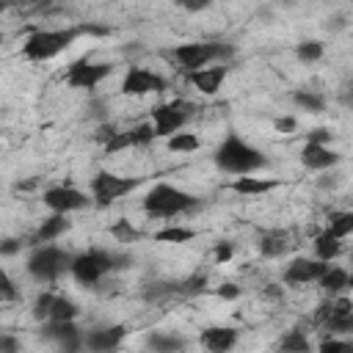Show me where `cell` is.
Wrapping results in <instances>:
<instances>
[{
	"label": "cell",
	"mask_w": 353,
	"mask_h": 353,
	"mask_svg": "<svg viewBox=\"0 0 353 353\" xmlns=\"http://www.w3.org/2000/svg\"><path fill=\"white\" fill-rule=\"evenodd\" d=\"M240 292H243V290H240L237 284H232V281H226V284H221V287L215 290V295H218L221 301H237Z\"/></svg>",
	"instance_id": "obj_40"
},
{
	"label": "cell",
	"mask_w": 353,
	"mask_h": 353,
	"mask_svg": "<svg viewBox=\"0 0 353 353\" xmlns=\"http://www.w3.org/2000/svg\"><path fill=\"white\" fill-rule=\"evenodd\" d=\"M342 160V154L331 146H323V143H303L301 149V165L306 171H320V174H328L331 168H336Z\"/></svg>",
	"instance_id": "obj_16"
},
{
	"label": "cell",
	"mask_w": 353,
	"mask_h": 353,
	"mask_svg": "<svg viewBox=\"0 0 353 353\" xmlns=\"http://www.w3.org/2000/svg\"><path fill=\"white\" fill-rule=\"evenodd\" d=\"M237 339H240V331L234 325H207L199 334V345L207 353H229L234 350Z\"/></svg>",
	"instance_id": "obj_17"
},
{
	"label": "cell",
	"mask_w": 353,
	"mask_h": 353,
	"mask_svg": "<svg viewBox=\"0 0 353 353\" xmlns=\"http://www.w3.org/2000/svg\"><path fill=\"white\" fill-rule=\"evenodd\" d=\"M110 237H113L116 243H138L143 234H141V229L132 226V221L119 218L116 223H110Z\"/></svg>",
	"instance_id": "obj_31"
},
{
	"label": "cell",
	"mask_w": 353,
	"mask_h": 353,
	"mask_svg": "<svg viewBox=\"0 0 353 353\" xmlns=\"http://www.w3.org/2000/svg\"><path fill=\"white\" fill-rule=\"evenodd\" d=\"M196 237V232L193 229H188V226H179V223H168V226H163V229H157L154 234H152V240L154 243H188V240H193Z\"/></svg>",
	"instance_id": "obj_29"
},
{
	"label": "cell",
	"mask_w": 353,
	"mask_h": 353,
	"mask_svg": "<svg viewBox=\"0 0 353 353\" xmlns=\"http://www.w3.org/2000/svg\"><path fill=\"white\" fill-rule=\"evenodd\" d=\"M232 55H234V47L226 44V41H185V44H176L171 50L174 63L185 74L196 72V69H204V66H212V63H226L229 66Z\"/></svg>",
	"instance_id": "obj_5"
},
{
	"label": "cell",
	"mask_w": 353,
	"mask_h": 353,
	"mask_svg": "<svg viewBox=\"0 0 353 353\" xmlns=\"http://www.w3.org/2000/svg\"><path fill=\"white\" fill-rule=\"evenodd\" d=\"M201 146V141H199V135L196 132H174L171 138H165V149L168 152H174V154H190V152H196Z\"/></svg>",
	"instance_id": "obj_28"
},
{
	"label": "cell",
	"mask_w": 353,
	"mask_h": 353,
	"mask_svg": "<svg viewBox=\"0 0 353 353\" xmlns=\"http://www.w3.org/2000/svg\"><path fill=\"white\" fill-rule=\"evenodd\" d=\"M314 353H353V342L347 336H323Z\"/></svg>",
	"instance_id": "obj_33"
},
{
	"label": "cell",
	"mask_w": 353,
	"mask_h": 353,
	"mask_svg": "<svg viewBox=\"0 0 353 353\" xmlns=\"http://www.w3.org/2000/svg\"><path fill=\"white\" fill-rule=\"evenodd\" d=\"M41 201L50 212H58V215H72L77 210H85L91 204L88 193H83L80 188H72V185H52L41 193Z\"/></svg>",
	"instance_id": "obj_10"
},
{
	"label": "cell",
	"mask_w": 353,
	"mask_h": 353,
	"mask_svg": "<svg viewBox=\"0 0 353 353\" xmlns=\"http://www.w3.org/2000/svg\"><path fill=\"white\" fill-rule=\"evenodd\" d=\"M110 74H113V63H94L88 58H80V61L69 63V69H66V85L91 91V88H97Z\"/></svg>",
	"instance_id": "obj_11"
},
{
	"label": "cell",
	"mask_w": 353,
	"mask_h": 353,
	"mask_svg": "<svg viewBox=\"0 0 353 353\" xmlns=\"http://www.w3.org/2000/svg\"><path fill=\"white\" fill-rule=\"evenodd\" d=\"M204 284H207V276H199V273H196V276H190L188 281H182L179 290H182V292H201Z\"/></svg>",
	"instance_id": "obj_42"
},
{
	"label": "cell",
	"mask_w": 353,
	"mask_h": 353,
	"mask_svg": "<svg viewBox=\"0 0 353 353\" xmlns=\"http://www.w3.org/2000/svg\"><path fill=\"white\" fill-rule=\"evenodd\" d=\"M127 138H130V146H149L152 141H154V130H152V124L149 121H141V124H135V127H130L127 130Z\"/></svg>",
	"instance_id": "obj_34"
},
{
	"label": "cell",
	"mask_w": 353,
	"mask_h": 353,
	"mask_svg": "<svg viewBox=\"0 0 353 353\" xmlns=\"http://www.w3.org/2000/svg\"><path fill=\"white\" fill-rule=\"evenodd\" d=\"M328 262H320L314 256H295L284 268V281L287 284H317L320 276L325 273Z\"/></svg>",
	"instance_id": "obj_14"
},
{
	"label": "cell",
	"mask_w": 353,
	"mask_h": 353,
	"mask_svg": "<svg viewBox=\"0 0 353 353\" xmlns=\"http://www.w3.org/2000/svg\"><path fill=\"white\" fill-rule=\"evenodd\" d=\"M276 350H279V353H314V350H312V339H309V334L301 331L298 325L290 328V331H284V334L279 336Z\"/></svg>",
	"instance_id": "obj_23"
},
{
	"label": "cell",
	"mask_w": 353,
	"mask_h": 353,
	"mask_svg": "<svg viewBox=\"0 0 353 353\" xmlns=\"http://www.w3.org/2000/svg\"><path fill=\"white\" fill-rule=\"evenodd\" d=\"M323 52H325V47H323V41H317V39H303V41L295 44V58H298L301 63H314V61L323 58Z\"/></svg>",
	"instance_id": "obj_30"
},
{
	"label": "cell",
	"mask_w": 353,
	"mask_h": 353,
	"mask_svg": "<svg viewBox=\"0 0 353 353\" xmlns=\"http://www.w3.org/2000/svg\"><path fill=\"white\" fill-rule=\"evenodd\" d=\"M325 232L345 243V240L353 234V212H350V210H336V212H331Z\"/></svg>",
	"instance_id": "obj_26"
},
{
	"label": "cell",
	"mask_w": 353,
	"mask_h": 353,
	"mask_svg": "<svg viewBox=\"0 0 353 353\" xmlns=\"http://www.w3.org/2000/svg\"><path fill=\"white\" fill-rule=\"evenodd\" d=\"M312 248H314V259H320V262H328V265H331V262L342 254V240H336L334 234H328V232L323 229V232H317V234H314Z\"/></svg>",
	"instance_id": "obj_25"
},
{
	"label": "cell",
	"mask_w": 353,
	"mask_h": 353,
	"mask_svg": "<svg viewBox=\"0 0 353 353\" xmlns=\"http://www.w3.org/2000/svg\"><path fill=\"white\" fill-rule=\"evenodd\" d=\"M199 210V199L176 185H168V182H157L146 190L143 196V212L149 218H160V221H168V218H179V215H188Z\"/></svg>",
	"instance_id": "obj_3"
},
{
	"label": "cell",
	"mask_w": 353,
	"mask_h": 353,
	"mask_svg": "<svg viewBox=\"0 0 353 353\" xmlns=\"http://www.w3.org/2000/svg\"><path fill=\"white\" fill-rule=\"evenodd\" d=\"M229 259H232V245H229V243H218V245H215V262L223 265V262H229Z\"/></svg>",
	"instance_id": "obj_44"
},
{
	"label": "cell",
	"mask_w": 353,
	"mask_h": 353,
	"mask_svg": "<svg viewBox=\"0 0 353 353\" xmlns=\"http://www.w3.org/2000/svg\"><path fill=\"white\" fill-rule=\"evenodd\" d=\"M328 317H353V301L345 292L328 298Z\"/></svg>",
	"instance_id": "obj_35"
},
{
	"label": "cell",
	"mask_w": 353,
	"mask_h": 353,
	"mask_svg": "<svg viewBox=\"0 0 353 353\" xmlns=\"http://www.w3.org/2000/svg\"><path fill=\"white\" fill-rule=\"evenodd\" d=\"M199 108L188 99H171V102H160L152 108L149 113V124L154 130V138H171L174 132H182V127L193 119Z\"/></svg>",
	"instance_id": "obj_7"
},
{
	"label": "cell",
	"mask_w": 353,
	"mask_h": 353,
	"mask_svg": "<svg viewBox=\"0 0 353 353\" xmlns=\"http://www.w3.org/2000/svg\"><path fill=\"white\" fill-rule=\"evenodd\" d=\"M72 256L66 248L55 245V243H44V245H30L28 259H25V270L30 279L41 281V284H52L58 281L63 273H69Z\"/></svg>",
	"instance_id": "obj_6"
},
{
	"label": "cell",
	"mask_w": 353,
	"mask_h": 353,
	"mask_svg": "<svg viewBox=\"0 0 353 353\" xmlns=\"http://www.w3.org/2000/svg\"><path fill=\"white\" fill-rule=\"evenodd\" d=\"M334 135H331V130H325V127H317V130H312L309 135H306V143H323V146H328V141H331Z\"/></svg>",
	"instance_id": "obj_43"
},
{
	"label": "cell",
	"mask_w": 353,
	"mask_h": 353,
	"mask_svg": "<svg viewBox=\"0 0 353 353\" xmlns=\"http://www.w3.org/2000/svg\"><path fill=\"white\" fill-rule=\"evenodd\" d=\"M215 165L232 176H254L256 171L268 165V157L254 143H248L243 135L229 132L215 149Z\"/></svg>",
	"instance_id": "obj_1"
},
{
	"label": "cell",
	"mask_w": 353,
	"mask_h": 353,
	"mask_svg": "<svg viewBox=\"0 0 353 353\" xmlns=\"http://www.w3.org/2000/svg\"><path fill=\"white\" fill-rule=\"evenodd\" d=\"M19 298V290H17V284L11 281V276L0 268V303L3 301H17Z\"/></svg>",
	"instance_id": "obj_36"
},
{
	"label": "cell",
	"mask_w": 353,
	"mask_h": 353,
	"mask_svg": "<svg viewBox=\"0 0 353 353\" xmlns=\"http://www.w3.org/2000/svg\"><path fill=\"white\" fill-rule=\"evenodd\" d=\"M127 328L113 323V325H97L83 331V350L85 353H113L119 350V345L124 342Z\"/></svg>",
	"instance_id": "obj_12"
},
{
	"label": "cell",
	"mask_w": 353,
	"mask_h": 353,
	"mask_svg": "<svg viewBox=\"0 0 353 353\" xmlns=\"http://www.w3.org/2000/svg\"><path fill=\"white\" fill-rule=\"evenodd\" d=\"M77 39H80V28L77 25H69V28H39L22 41V58L30 61V63L52 61L61 52H66Z\"/></svg>",
	"instance_id": "obj_2"
},
{
	"label": "cell",
	"mask_w": 353,
	"mask_h": 353,
	"mask_svg": "<svg viewBox=\"0 0 353 353\" xmlns=\"http://www.w3.org/2000/svg\"><path fill=\"white\" fill-rule=\"evenodd\" d=\"M3 11H6V3H0V14H3Z\"/></svg>",
	"instance_id": "obj_46"
},
{
	"label": "cell",
	"mask_w": 353,
	"mask_h": 353,
	"mask_svg": "<svg viewBox=\"0 0 353 353\" xmlns=\"http://www.w3.org/2000/svg\"><path fill=\"white\" fill-rule=\"evenodd\" d=\"M168 88V80L146 66H127L121 77V94L124 97H146V94H160Z\"/></svg>",
	"instance_id": "obj_9"
},
{
	"label": "cell",
	"mask_w": 353,
	"mask_h": 353,
	"mask_svg": "<svg viewBox=\"0 0 353 353\" xmlns=\"http://www.w3.org/2000/svg\"><path fill=\"white\" fill-rule=\"evenodd\" d=\"M69 226H72V221H69V215H58V212H52V215H47L39 226H36V232L28 237V245H44V243H55L63 232H69Z\"/></svg>",
	"instance_id": "obj_18"
},
{
	"label": "cell",
	"mask_w": 353,
	"mask_h": 353,
	"mask_svg": "<svg viewBox=\"0 0 353 353\" xmlns=\"http://www.w3.org/2000/svg\"><path fill=\"white\" fill-rule=\"evenodd\" d=\"M146 345H149L152 353H185V347H188L185 336H179V334H165V331L149 334Z\"/></svg>",
	"instance_id": "obj_24"
},
{
	"label": "cell",
	"mask_w": 353,
	"mask_h": 353,
	"mask_svg": "<svg viewBox=\"0 0 353 353\" xmlns=\"http://www.w3.org/2000/svg\"><path fill=\"white\" fill-rule=\"evenodd\" d=\"M124 149H130V138H127V130H116V135L105 143V154H119V152H124Z\"/></svg>",
	"instance_id": "obj_37"
},
{
	"label": "cell",
	"mask_w": 353,
	"mask_h": 353,
	"mask_svg": "<svg viewBox=\"0 0 353 353\" xmlns=\"http://www.w3.org/2000/svg\"><path fill=\"white\" fill-rule=\"evenodd\" d=\"M317 328L325 331V336H347L353 331V317H325Z\"/></svg>",
	"instance_id": "obj_32"
},
{
	"label": "cell",
	"mask_w": 353,
	"mask_h": 353,
	"mask_svg": "<svg viewBox=\"0 0 353 353\" xmlns=\"http://www.w3.org/2000/svg\"><path fill=\"white\" fill-rule=\"evenodd\" d=\"M229 74V66L226 63H212V66H204V69H196V72H188L185 80L201 94V97H215L223 85Z\"/></svg>",
	"instance_id": "obj_15"
},
{
	"label": "cell",
	"mask_w": 353,
	"mask_h": 353,
	"mask_svg": "<svg viewBox=\"0 0 353 353\" xmlns=\"http://www.w3.org/2000/svg\"><path fill=\"white\" fill-rule=\"evenodd\" d=\"M290 97H292V102H295L301 110H306V113H323V110H325V97L317 94V91L298 88V91H292Z\"/></svg>",
	"instance_id": "obj_27"
},
{
	"label": "cell",
	"mask_w": 353,
	"mask_h": 353,
	"mask_svg": "<svg viewBox=\"0 0 353 353\" xmlns=\"http://www.w3.org/2000/svg\"><path fill=\"white\" fill-rule=\"evenodd\" d=\"M3 41H6V33H3V30H0V44H3Z\"/></svg>",
	"instance_id": "obj_45"
},
{
	"label": "cell",
	"mask_w": 353,
	"mask_h": 353,
	"mask_svg": "<svg viewBox=\"0 0 353 353\" xmlns=\"http://www.w3.org/2000/svg\"><path fill=\"white\" fill-rule=\"evenodd\" d=\"M127 262H130V256H124V254H113L105 248H88V251H80L72 256L69 276L83 287H94L113 270L127 268Z\"/></svg>",
	"instance_id": "obj_4"
},
{
	"label": "cell",
	"mask_w": 353,
	"mask_h": 353,
	"mask_svg": "<svg viewBox=\"0 0 353 353\" xmlns=\"http://www.w3.org/2000/svg\"><path fill=\"white\" fill-rule=\"evenodd\" d=\"M77 314H80V306H77L72 298H66V295H52L44 323H74Z\"/></svg>",
	"instance_id": "obj_22"
},
{
	"label": "cell",
	"mask_w": 353,
	"mask_h": 353,
	"mask_svg": "<svg viewBox=\"0 0 353 353\" xmlns=\"http://www.w3.org/2000/svg\"><path fill=\"white\" fill-rule=\"evenodd\" d=\"M290 248H292V237H290V232H284V229H268V232H262V237H259V251H262L265 259H279V256H284Z\"/></svg>",
	"instance_id": "obj_20"
},
{
	"label": "cell",
	"mask_w": 353,
	"mask_h": 353,
	"mask_svg": "<svg viewBox=\"0 0 353 353\" xmlns=\"http://www.w3.org/2000/svg\"><path fill=\"white\" fill-rule=\"evenodd\" d=\"M273 188H279V179L270 176H232L229 190L237 196H265Z\"/></svg>",
	"instance_id": "obj_19"
},
{
	"label": "cell",
	"mask_w": 353,
	"mask_h": 353,
	"mask_svg": "<svg viewBox=\"0 0 353 353\" xmlns=\"http://www.w3.org/2000/svg\"><path fill=\"white\" fill-rule=\"evenodd\" d=\"M0 353H22V342L14 334H0Z\"/></svg>",
	"instance_id": "obj_39"
},
{
	"label": "cell",
	"mask_w": 353,
	"mask_h": 353,
	"mask_svg": "<svg viewBox=\"0 0 353 353\" xmlns=\"http://www.w3.org/2000/svg\"><path fill=\"white\" fill-rule=\"evenodd\" d=\"M317 287L325 292V295H342L347 287H350V273H347V268H342V265H328L325 268V273L320 276V281H317Z\"/></svg>",
	"instance_id": "obj_21"
},
{
	"label": "cell",
	"mask_w": 353,
	"mask_h": 353,
	"mask_svg": "<svg viewBox=\"0 0 353 353\" xmlns=\"http://www.w3.org/2000/svg\"><path fill=\"white\" fill-rule=\"evenodd\" d=\"M138 182L141 179H135V176H121L113 171H97L91 176V201L97 207H110L113 201L132 193L138 188Z\"/></svg>",
	"instance_id": "obj_8"
},
{
	"label": "cell",
	"mask_w": 353,
	"mask_h": 353,
	"mask_svg": "<svg viewBox=\"0 0 353 353\" xmlns=\"http://www.w3.org/2000/svg\"><path fill=\"white\" fill-rule=\"evenodd\" d=\"M273 127H276V132L290 135V132H295V130H298V121H295V116H279V119L273 121Z\"/></svg>",
	"instance_id": "obj_41"
},
{
	"label": "cell",
	"mask_w": 353,
	"mask_h": 353,
	"mask_svg": "<svg viewBox=\"0 0 353 353\" xmlns=\"http://www.w3.org/2000/svg\"><path fill=\"white\" fill-rule=\"evenodd\" d=\"M52 295H55V292H50V290H44V292L36 295V301H33V317H36V320H41V323L47 320V309H50Z\"/></svg>",
	"instance_id": "obj_38"
},
{
	"label": "cell",
	"mask_w": 353,
	"mask_h": 353,
	"mask_svg": "<svg viewBox=\"0 0 353 353\" xmlns=\"http://www.w3.org/2000/svg\"><path fill=\"white\" fill-rule=\"evenodd\" d=\"M41 334L58 345V353H85L83 350V328L77 323H44Z\"/></svg>",
	"instance_id": "obj_13"
}]
</instances>
